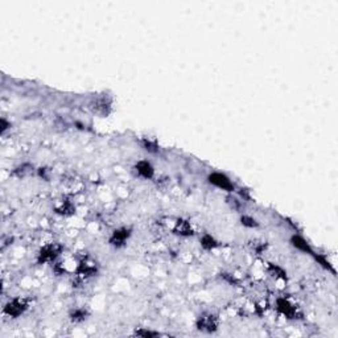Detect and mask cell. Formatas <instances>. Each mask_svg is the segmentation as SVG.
I'll return each mask as SVG.
<instances>
[{"label": "cell", "mask_w": 338, "mask_h": 338, "mask_svg": "<svg viewBox=\"0 0 338 338\" xmlns=\"http://www.w3.org/2000/svg\"><path fill=\"white\" fill-rule=\"evenodd\" d=\"M276 309L279 310V313H281L283 316H285L287 319H296L297 316V308L294 303L285 297H280L276 300Z\"/></svg>", "instance_id": "obj_7"}, {"label": "cell", "mask_w": 338, "mask_h": 338, "mask_svg": "<svg viewBox=\"0 0 338 338\" xmlns=\"http://www.w3.org/2000/svg\"><path fill=\"white\" fill-rule=\"evenodd\" d=\"M240 224L246 227H250V229H254V227L259 226L258 221L254 220V218L250 217V215H243V217L240 218Z\"/></svg>", "instance_id": "obj_12"}, {"label": "cell", "mask_w": 338, "mask_h": 338, "mask_svg": "<svg viewBox=\"0 0 338 338\" xmlns=\"http://www.w3.org/2000/svg\"><path fill=\"white\" fill-rule=\"evenodd\" d=\"M197 329L201 332L213 333L218 329V319L211 313L201 315L197 320Z\"/></svg>", "instance_id": "obj_4"}, {"label": "cell", "mask_w": 338, "mask_h": 338, "mask_svg": "<svg viewBox=\"0 0 338 338\" xmlns=\"http://www.w3.org/2000/svg\"><path fill=\"white\" fill-rule=\"evenodd\" d=\"M132 230L130 227H119V229L114 230L109 238V243L116 249L123 247L127 243V240L131 238Z\"/></svg>", "instance_id": "obj_3"}, {"label": "cell", "mask_w": 338, "mask_h": 338, "mask_svg": "<svg viewBox=\"0 0 338 338\" xmlns=\"http://www.w3.org/2000/svg\"><path fill=\"white\" fill-rule=\"evenodd\" d=\"M86 316H87L86 309L78 308V309H74L73 312L70 313V320L73 322H82L86 320Z\"/></svg>", "instance_id": "obj_11"}, {"label": "cell", "mask_w": 338, "mask_h": 338, "mask_svg": "<svg viewBox=\"0 0 338 338\" xmlns=\"http://www.w3.org/2000/svg\"><path fill=\"white\" fill-rule=\"evenodd\" d=\"M136 335H143V337H155V335H159V333L157 332H151V330H146V332H141V330H136V333H135Z\"/></svg>", "instance_id": "obj_13"}, {"label": "cell", "mask_w": 338, "mask_h": 338, "mask_svg": "<svg viewBox=\"0 0 338 338\" xmlns=\"http://www.w3.org/2000/svg\"><path fill=\"white\" fill-rule=\"evenodd\" d=\"M28 309V303L24 299H12L4 305V315H7L11 319H17V317L22 316L26 310Z\"/></svg>", "instance_id": "obj_2"}, {"label": "cell", "mask_w": 338, "mask_h": 338, "mask_svg": "<svg viewBox=\"0 0 338 338\" xmlns=\"http://www.w3.org/2000/svg\"><path fill=\"white\" fill-rule=\"evenodd\" d=\"M200 243H201L202 249L206 250V251H211V250L217 249L218 246H220L218 240L213 235H210V234H204L201 236V239H200Z\"/></svg>", "instance_id": "obj_10"}, {"label": "cell", "mask_w": 338, "mask_h": 338, "mask_svg": "<svg viewBox=\"0 0 338 338\" xmlns=\"http://www.w3.org/2000/svg\"><path fill=\"white\" fill-rule=\"evenodd\" d=\"M173 230H175L176 234H179L181 236L193 235V229H191L190 222H188V221L179 220L176 222V226Z\"/></svg>", "instance_id": "obj_9"}, {"label": "cell", "mask_w": 338, "mask_h": 338, "mask_svg": "<svg viewBox=\"0 0 338 338\" xmlns=\"http://www.w3.org/2000/svg\"><path fill=\"white\" fill-rule=\"evenodd\" d=\"M289 243L292 247H295V249L297 250V251H301L304 252V254H308V255H312V256L316 255V254H315V250H313L312 246L308 243V240H306L304 236L299 235V234H294V235L291 236Z\"/></svg>", "instance_id": "obj_8"}, {"label": "cell", "mask_w": 338, "mask_h": 338, "mask_svg": "<svg viewBox=\"0 0 338 338\" xmlns=\"http://www.w3.org/2000/svg\"><path fill=\"white\" fill-rule=\"evenodd\" d=\"M60 255V247L57 245H46L44 246L37 255V262L41 263H51L53 262L57 256Z\"/></svg>", "instance_id": "obj_6"}, {"label": "cell", "mask_w": 338, "mask_h": 338, "mask_svg": "<svg viewBox=\"0 0 338 338\" xmlns=\"http://www.w3.org/2000/svg\"><path fill=\"white\" fill-rule=\"evenodd\" d=\"M134 172L140 179L151 180L155 176V168L148 160H139L134 165Z\"/></svg>", "instance_id": "obj_5"}, {"label": "cell", "mask_w": 338, "mask_h": 338, "mask_svg": "<svg viewBox=\"0 0 338 338\" xmlns=\"http://www.w3.org/2000/svg\"><path fill=\"white\" fill-rule=\"evenodd\" d=\"M207 182L213 185L214 188H218L221 190H225L227 193H234L235 191V184L231 181L229 176L222 172H211L207 176Z\"/></svg>", "instance_id": "obj_1"}]
</instances>
